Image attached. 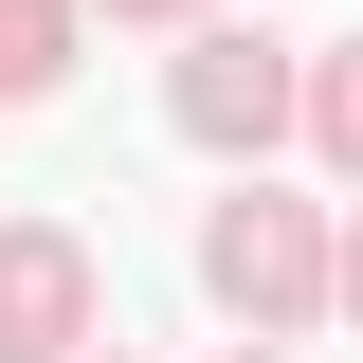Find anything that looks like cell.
Instances as JSON below:
<instances>
[{"mask_svg":"<svg viewBox=\"0 0 363 363\" xmlns=\"http://www.w3.org/2000/svg\"><path fill=\"white\" fill-rule=\"evenodd\" d=\"M272 109H291L272 37H200V55H182V128H200V145H272Z\"/></svg>","mask_w":363,"mask_h":363,"instance_id":"cell-1","label":"cell"},{"mask_svg":"<svg viewBox=\"0 0 363 363\" xmlns=\"http://www.w3.org/2000/svg\"><path fill=\"white\" fill-rule=\"evenodd\" d=\"M218 291L236 309H309V218H291V200H236L218 218Z\"/></svg>","mask_w":363,"mask_h":363,"instance_id":"cell-2","label":"cell"},{"mask_svg":"<svg viewBox=\"0 0 363 363\" xmlns=\"http://www.w3.org/2000/svg\"><path fill=\"white\" fill-rule=\"evenodd\" d=\"M73 309H91L73 236H0V345H73Z\"/></svg>","mask_w":363,"mask_h":363,"instance_id":"cell-3","label":"cell"},{"mask_svg":"<svg viewBox=\"0 0 363 363\" xmlns=\"http://www.w3.org/2000/svg\"><path fill=\"white\" fill-rule=\"evenodd\" d=\"M55 55H73V0H0V91H55Z\"/></svg>","mask_w":363,"mask_h":363,"instance_id":"cell-4","label":"cell"},{"mask_svg":"<svg viewBox=\"0 0 363 363\" xmlns=\"http://www.w3.org/2000/svg\"><path fill=\"white\" fill-rule=\"evenodd\" d=\"M327 145H345V164H363V55H345V73H327Z\"/></svg>","mask_w":363,"mask_h":363,"instance_id":"cell-5","label":"cell"},{"mask_svg":"<svg viewBox=\"0 0 363 363\" xmlns=\"http://www.w3.org/2000/svg\"><path fill=\"white\" fill-rule=\"evenodd\" d=\"M345 291H363V255H345Z\"/></svg>","mask_w":363,"mask_h":363,"instance_id":"cell-6","label":"cell"},{"mask_svg":"<svg viewBox=\"0 0 363 363\" xmlns=\"http://www.w3.org/2000/svg\"><path fill=\"white\" fill-rule=\"evenodd\" d=\"M145 18H164V0H145Z\"/></svg>","mask_w":363,"mask_h":363,"instance_id":"cell-7","label":"cell"},{"mask_svg":"<svg viewBox=\"0 0 363 363\" xmlns=\"http://www.w3.org/2000/svg\"><path fill=\"white\" fill-rule=\"evenodd\" d=\"M255 363H272V345H255Z\"/></svg>","mask_w":363,"mask_h":363,"instance_id":"cell-8","label":"cell"}]
</instances>
